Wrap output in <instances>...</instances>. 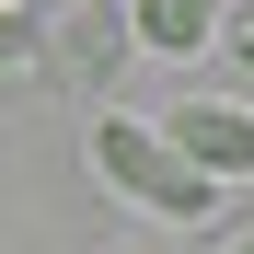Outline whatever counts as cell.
Instances as JSON below:
<instances>
[{"instance_id":"obj_2","label":"cell","mask_w":254,"mask_h":254,"mask_svg":"<svg viewBox=\"0 0 254 254\" xmlns=\"http://www.w3.org/2000/svg\"><path fill=\"white\" fill-rule=\"evenodd\" d=\"M162 127H174L208 174H254V104H174Z\"/></svg>"},{"instance_id":"obj_1","label":"cell","mask_w":254,"mask_h":254,"mask_svg":"<svg viewBox=\"0 0 254 254\" xmlns=\"http://www.w3.org/2000/svg\"><path fill=\"white\" fill-rule=\"evenodd\" d=\"M93 174L127 208H150V220H208V196H220V174L174 127H139V116H93Z\"/></svg>"},{"instance_id":"obj_3","label":"cell","mask_w":254,"mask_h":254,"mask_svg":"<svg viewBox=\"0 0 254 254\" xmlns=\"http://www.w3.org/2000/svg\"><path fill=\"white\" fill-rule=\"evenodd\" d=\"M127 23H139V47H150V58H196V47H208V23H220V0H139Z\"/></svg>"}]
</instances>
